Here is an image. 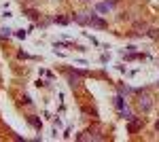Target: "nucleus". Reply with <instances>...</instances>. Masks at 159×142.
<instances>
[{"label": "nucleus", "instance_id": "obj_3", "mask_svg": "<svg viewBox=\"0 0 159 142\" xmlns=\"http://www.w3.org/2000/svg\"><path fill=\"white\" fill-rule=\"evenodd\" d=\"M115 106L119 108V112H121L123 108H125V100H123L121 95H117V98H115Z\"/></svg>", "mask_w": 159, "mask_h": 142}, {"label": "nucleus", "instance_id": "obj_9", "mask_svg": "<svg viewBox=\"0 0 159 142\" xmlns=\"http://www.w3.org/2000/svg\"><path fill=\"white\" fill-rule=\"evenodd\" d=\"M79 83H81V79H79V76H70V85H72V87H76Z\"/></svg>", "mask_w": 159, "mask_h": 142}, {"label": "nucleus", "instance_id": "obj_13", "mask_svg": "<svg viewBox=\"0 0 159 142\" xmlns=\"http://www.w3.org/2000/svg\"><path fill=\"white\" fill-rule=\"evenodd\" d=\"M85 2H89V0H85Z\"/></svg>", "mask_w": 159, "mask_h": 142}, {"label": "nucleus", "instance_id": "obj_10", "mask_svg": "<svg viewBox=\"0 0 159 142\" xmlns=\"http://www.w3.org/2000/svg\"><path fill=\"white\" fill-rule=\"evenodd\" d=\"M15 34H17V38H25V32H24V30H17Z\"/></svg>", "mask_w": 159, "mask_h": 142}, {"label": "nucleus", "instance_id": "obj_4", "mask_svg": "<svg viewBox=\"0 0 159 142\" xmlns=\"http://www.w3.org/2000/svg\"><path fill=\"white\" fill-rule=\"evenodd\" d=\"M140 108H142V110H148V108H151V102H148V98L140 100Z\"/></svg>", "mask_w": 159, "mask_h": 142}, {"label": "nucleus", "instance_id": "obj_11", "mask_svg": "<svg viewBox=\"0 0 159 142\" xmlns=\"http://www.w3.org/2000/svg\"><path fill=\"white\" fill-rule=\"evenodd\" d=\"M28 15H30L32 19H38V13H36V11H28Z\"/></svg>", "mask_w": 159, "mask_h": 142}, {"label": "nucleus", "instance_id": "obj_6", "mask_svg": "<svg viewBox=\"0 0 159 142\" xmlns=\"http://www.w3.org/2000/svg\"><path fill=\"white\" fill-rule=\"evenodd\" d=\"M55 21H57V24H61V25H66L70 19H68V17H55Z\"/></svg>", "mask_w": 159, "mask_h": 142}, {"label": "nucleus", "instance_id": "obj_12", "mask_svg": "<svg viewBox=\"0 0 159 142\" xmlns=\"http://www.w3.org/2000/svg\"><path fill=\"white\" fill-rule=\"evenodd\" d=\"M155 127H157V131H159V121H157V123H155Z\"/></svg>", "mask_w": 159, "mask_h": 142}, {"label": "nucleus", "instance_id": "obj_8", "mask_svg": "<svg viewBox=\"0 0 159 142\" xmlns=\"http://www.w3.org/2000/svg\"><path fill=\"white\" fill-rule=\"evenodd\" d=\"M30 123H32L34 127H38V130H40V121H38L36 117H30Z\"/></svg>", "mask_w": 159, "mask_h": 142}, {"label": "nucleus", "instance_id": "obj_7", "mask_svg": "<svg viewBox=\"0 0 159 142\" xmlns=\"http://www.w3.org/2000/svg\"><path fill=\"white\" fill-rule=\"evenodd\" d=\"M108 9H110V7L106 4V2H104V4H98V11H100V13H106Z\"/></svg>", "mask_w": 159, "mask_h": 142}, {"label": "nucleus", "instance_id": "obj_2", "mask_svg": "<svg viewBox=\"0 0 159 142\" xmlns=\"http://www.w3.org/2000/svg\"><path fill=\"white\" fill-rule=\"evenodd\" d=\"M140 127H142V119H129V127H127V131H129V134H134L136 130H140Z\"/></svg>", "mask_w": 159, "mask_h": 142}, {"label": "nucleus", "instance_id": "obj_5", "mask_svg": "<svg viewBox=\"0 0 159 142\" xmlns=\"http://www.w3.org/2000/svg\"><path fill=\"white\" fill-rule=\"evenodd\" d=\"M9 36H11V30L9 28H2L0 30V38H9Z\"/></svg>", "mask_w": 159, "mask_h": 142}, {"label": "nucleus", "instance_id": "obj_1", "mask_svg": "<svg viewBox=\"0 0 159 142\" xmlns=\"http://www.w3.org/2000/svg\"><path fill=\"white\" fill-rule=\"evenodd\" d=\"M89 24L96 25V28H106V25H108L104 19H100L98 15H93V13H89Z\"/></svg>", "mask_w": 159, "mask_h": 142}]
</instances>
